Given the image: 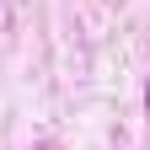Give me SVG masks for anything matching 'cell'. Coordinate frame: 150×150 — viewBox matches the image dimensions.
<instances>
[{
  "mask_svg": "<svg viewBox=\"0 0 150 150\" xmlns=\"http://www.w3.org/2000/svg\"><path fill=\"white\" fill-rule=\"evenodd\" d=\"M145 118H150V81H145Z\"/></svg>",
  "mask_w": 150,
  "mask_h": 150,
  "instance_id": "obj_1",
  "label": "cell"
}]
</instances>
